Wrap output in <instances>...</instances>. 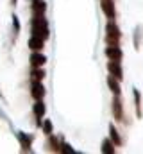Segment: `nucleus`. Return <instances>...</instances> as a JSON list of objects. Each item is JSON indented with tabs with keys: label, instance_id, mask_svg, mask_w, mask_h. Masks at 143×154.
Returning <instances> with one entry per match:
<instances>
[{
	"label": "nucleus",
	"instance_id": "nucleus-2",
	"mask_svg": "<svg viewBox=\"0 0 143 154\" xmlns=\"http://www.w3.org/2000/svg\"><path fill=\"white\" fill-rule=\"evenodd\" d=\"M32 97H34L36 100H41L43 99V95H45V88H43V84L39 82V81H34V84H32Z\"/></svg>",
	"mask_w": 143,
	"mask_h": 154
},
{
	"label": "nucleus",
	"instance_id": "nucleus-11",
	"mask_svg": "<svg viewBox=\"0 0 143 154\" xmlns=\"http://www.w3.org/2000/svg\"><path fill=\"white\" fill-rule=\"evenodd\" d=\"M109 86H111V90H113V93H114V95H118V93H120V86H118V82H114L113 75L109 77Z\"/></svg>",
	"mask_w": 143,
	"mask_h": 154
},
{
	"label": "nucleus",
	"instance_id": "nucleus-4",
	"mask_svg": "<svg viewBox=\"0 0 143 154\" xmlns=\"http://www.w3.org/2000/svg\"><path fill=\"white\" fill-rule=\"evenodd\" d=\"M109 72L111 75L116 79H122V68H120V61H111L109 63Z\"/></svg>",
	"mask_w": 143,
	"mask_h": 154
},
{
	"label": "nucleus",
	"instance_id": "nucleus-8",
	"mask_svg": "<svg viewBox=\"0 0 143 154\" xmlns=\"http://www.w3.org/2000/svg\"><path fill=\"white\" fill-rule=\"evenodd\" d=\"M113 113H114V118L116 120H122V104L118 99L113 100Z\"/></svg>",
	"mask_w": 143,
	"mask_h": 154
},
{
	"label": "nucleus",
	"instance_id": "nucleus-5",
	"mask_svg": "<svg viewBox=\"0 0 143 154\" xmlns=\"http://www.w3.org/2000/svg\"><path fill=\"white\" fill-rule=\"evenodd\" d=\"M32 13H34V16H43L45 14V2L36 0L32 4Z\"/></svg>",
	"mask_w": 143,
	"mask_h": 154
},
{
	"label": "nucleus",
	"instance_id": "nucleus-3",
	"mask_svg": "<svg viewBox=\"0 0 143 154\" xmlns=\"http://www.w3.org/2000/svg\"><path fill=\"white\" fill-rule=\"evenodd\" d=\"M106 52H107V56L111 57V61H120L122 59V52H120L118 45H111Z\"/></svg>",
	"mask_w": 143,
	"mask_h": 154
},
{
	"label": "nucleus",
	"instance_id": "nucleus-12",
	"mask_svg": "<svg viewBox=\"0 0 143 154\" xmlns=\"http://www.w3.org/2000/svg\"><path fill=\"white\" fill-rule=\"evenodd\" d=\"M104 152H107V154H111V152H114V149H113V145H111V142H104V149H102Z\"/></svg>",
	"mask_w": 143,
	"mask_h": 154
},
{
	"label": "nucleus",
	"instance_id": "nucleus-9",
	"mask_svg": "<svg viewBox=\"0 0 143 154\" xmlns=\"http://www.w3.org/2000/svg\"><path fill=\"white\" fill-rule=\"evenodd\" d=\"M32 65H34V66H43V65H45V56L34 54V56H32Z\"/></svg>",
	"mask_w": 143,
	"mask_h": 154
},
{
	"label": "nucleus",
	"instance_id": "nucleus-7",
	"mask_svg": "<svg viewBox=\"0 0 143 154\" xmlns=\"http://www.w3.org/2000/svg\"><path fill=\"white\" fill-rule=\"evenodd\" d=\"M43 41H45V39L38 38V36H32V38L29 39V47L34 48V50H41V48H43Z\"/></svg>",
	"mask_w": 143,
	"mask_h": 154
},
{
	"label": "nucleus",
	"instance_id": "nucleus-1",
	"mask_svg": "<svg viewBox=\"0 0 143 154\" xmlns=\"http://www.w3.org/2000/svg\"><path fill=\"white\" fill-rule=\"evenodd\" d=\"M118 39H120L118 27L111 22V23L107 25V43H109V45H118Z\"/></svg>",
	"mask_w": 143,
	"mask_h": 154
},
{
	"label": "nucleus",
	"instance_id": "nucleus-15",
	"mask_svg": "<svg viewBox=\"0 0 143 154\" xmlns=\"http://www.w3.org/2000/svg\"><path fill=\"white\" fill-rule=\"evenodd\" d=\"M45 133H47V134L52 133V124H50V122H45Z\"/></svg>",
	"mask_w": 143,
	"mask_h": 154
},
{
	"label": "nucleus",
	"instance_id": "nucleus-6",
	"mask_svg": "<svg viewBox=\"0 0 143 154\" xmlns=\"http://www.w3.org/2000/svg\"><path fill=\"white\" fill-rule=\"evenodd\" d=\"M102 9H104V13H106L111 20L114 18V7H113V2L111 0H102Z\"/></svg>",
	"mask_w": 143,
	"mask_h": 154
},
{
	"label": "nucleus",
	"instance_id": "nucleus-14",
	"mask_svg": "<svg viewBox=\"0 0 143 154\" xmlns=\"http://www.w3.org/2000/svg\"><path fill=\"white\" fill-rule=\"evenodd\" d=\"M111 138H113V142L116 145H120V138H118V133L114 131V127H111Z\"/></svg>",
	"mask_w": 143,
	"mask_h": 154
},
{
	"label": "nucleus",
	"instance_id": "nucleus-13",
	"mask_svg": "<svg viewBox=\"0 0 143 154\" xmlns=\"http://www.w3.org/2000/svg\"><path fill=\"white\" fill-rule=\"evenodd\" d=\"M32 75H34V81H41V79L45 77V72H43V70H34Z\"/></svg>",
	"mask_w": 143,
	"mask_h": 154
},
{
	"label": "nucleus",
	"instance_id": "nucleus-10",
	"mask_svg": "<svg viewBox=\"0 0 143 154\" xmlns=\"http://www.w3.org/2000/svg\"><path fill=\"white\" fill-rule=\"evenodd\" d=\"M34 113H36V116H38V118H39V116H43V113H45V106H43L39 100L36 102V106H34Z\"/></svg>",
	"mask_w": 143,
	"mask_h": 154
}]
</instances>
